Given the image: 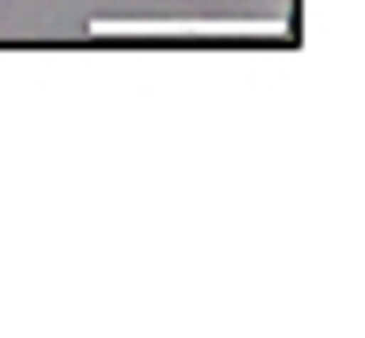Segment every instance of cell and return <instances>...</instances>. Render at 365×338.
I'll return each mask as SVG.
<instances>
[]
</instances>
